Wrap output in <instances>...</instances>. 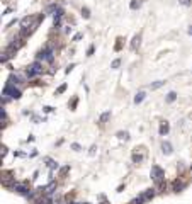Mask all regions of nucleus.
<instances>
[{
	"instance_id": "obj_28",
	"label": "nucleus",
	"mask_w": 192,
	"mask_h": 204,
	"mask_svg": "<svg viewBox=\"0 0 192 204\" xmlns=\"http://www.w3.org/2000/svg\"><path fill=\"white\" fill-rule=\"evenodd\" d=\"M133 160H134V162H141V157H140V155H134V157H133Z\"/></svg>"
},
{
	"instance_id": "obj_14",
	"label": "nucleus",
	"mask_w": 192,
	"mask_h": 204,
	"mask_svg": "<svg viewBox=\"0 0 192 204\" xmlns=\"http://www.w3.org/2000/svg\"><path fill=\"white\" fill-rule=\"evenodd\" d=\"M141 4H143V0H133V2L129 4V7L136 10V9H140V7H141Z\"/></svg>"
},
{
	"instance_id": "obj_18",
	"label": "nucleus",
	"mask_w": 192,
	"mask_h": 204,
	"mask_svg": "<svg viewBox=\"0 0 192 204\" xmlns=\"http://www.w3.org/2000/svg\"><path fill=\"white\" fill-rule=\"evenodd\" d=\"M146 196V199H151L153 197V196H155V189H148V191H146V192H143Z\"/></svg>"
},
{
	"instance_id": "obj_27",
	"label": "nucleus",
	"mask_w": 192,
	"mask_h": 204,
	"mask_svg": "<svg viewBox=\"0 0 192 204\" xmlns=\"http://www.w3.org/2000/svg\"><path fill=\"white\" fill-rule=\"evenodd\" d=\"M72 150H75V152H78V150H80V145H77V143H73V145H72Z\"/></svg>"
},
{
	"instance_id": "obj_19",
	"label": "nucleus",
	"mask_w": 192,
	"mask_h": 204,
	"mask_svg": "<svg viewBox=\"0 0 192 204\" xmlns=\"http://www.w3.org/2000/svg\"><path fill=\"white\" fill-rule=\"evenodd\" d=\"M46 165H48V167H51V168H58L56 162H55V160H49V158L46 160Z\"/></svg>"
},
{
	"instance_id": "obj_7",
	"label": "nucleus",
	"mask_w": 192,
	"mask_h": 204,
	"mask_svg": "<svg viewBox=\"0 0 192 204\" xmlns=\"http://www.w3.org/2000/svg\"><path fill=\"white\" fill-rule=\"evenodd\" d=\"M172 150H173V148H172V145H170L168 141H163V143H161V152L165 153V155H170Z\"/></svg>"
},
{
	"instance_id": "obj_10",
	"label": "nucleus",
	"mask_w": 192,
	"mask_h": 204,
	"mask_svg": "<svg viewBox=\"0 0 192 204\" xmlns=\"http://www.w3.org/2000/svg\"><path fill=\"white\" fill-rule=\"evenodd\" d=\"M145 201H148V199H146L145 194H141V196H138L136 199H133V203L131 204H145Z\"/></svg>"
},
{
	"instance_id": "obj_29",
	"label": "nucleus",
	"mask_w": 192,
	"mask_h": 204,
	"mask_svg": "<svg viewBox=\"0 0 192 204\" xmlns=\"http://www.w3.org/2000/svg\"><path fill=\"white\" fill-rule=\"evenodd\" d=\"M51 111H53V107H48V105L44 107V112H51Z\"/></svg>"
},
{
	"instance_id": "obj_26",
	"label": "nucleus",
	"mask_w": 192,
	"mask_h": 204,
	"mask_svg": "<svg viewBox=\"0 0 192 204\" xmlns=\"http://www.w3.org/2000/svg\"><path fill=\"white\" fill-rule=\"evenodd\" d=\"M65 89H66V85L63 84L61 87H58V90H56V94H61V92H63V90H65Z\"/></svg>"
},
{
	"instance_id": "obj_30",
	"label": "nucleus",
	"mask_w": 192,
	"mask_h": 204,
	"mask_svg": "<svg viewBox=\"0 0 192 204\" xmlns=\"http://www.w3.org/2000/svg\"><path fill=\"white\" fill-rule=\"evenodd\" d=\"M189 34H191V36H192V26H191V29H189Z\"/></svg>"
},
{
	"instance_id": "obj_11",
	"label": "nucleus",
	"mask_w": 192,
	"mask_h": 204,
	"mask_svg": "<svg viewBox=\"0 0 192 204\" xmlns=\"http://www.w3.org/2000/svg\"><path fill=\"white\" fill-rule=\"evenodd\" d=\"M145 97H146V94L143 92V90H141V92H138V94H136V97H134V104L143 102V99H145Z\"/></svg>"
},
{
	"instance_id": "obj_16",
	"label": "nucleus",
	"mask_w": 192,
	"mask_h": 204,
	"mask_svg": "<svg viewBox=\"0 0 192 204\" xmlns=\"http://www.w3.org/2000/svg\"><path fill=\"white\" fill-rule=\"evenodd\" d=\"M167 133H168V124H167L165 121H163V123H161V128H160V135L165 136Z\"/></svg>"
},
{
	"instance_id": "obj_8",
	"label": "nucleus",
	"mask_w": 192,
	"mask_h": 204,
	"mask_svg": "<svg viewBox=\"0 0 192 204\" xmlns=\"http://www.w3.org/2000/svg\"><path fill=\"white\" fill-rule=\"evenodd\" d=\"M14 189H16L19 194H26V196L29 194V192H27V187L24 185V184H16V185H14Z\"/></svg>"
},
{
	"instance_id": "obj_20",
	"label": "nucleus",
	"mask_w": 192,
	"mask_h": 204,
	"mask_svg": "<svg viewBox=\"0 0 192 204\" xmlns=\"http://www.w3.org/2000/svg\"><path fill=\"white\" fill-rule=\"evenodd\" d=\"M173 189H175V192H180L182 189H184V185H182L180 182H175L173 184Z\"/></svg>"
},
{
	"instance_id": "obj_21",
	"label": "nucleus",
	"mask_w": 192,
	"mask_h": 204,
	"mask_svg": "<svg viewBox=\"0 0 192 204\" xmlns=\"http://www.w3.org/2000/svg\"><path fill=\"white\" fill-rule=\"evenodd\" d=\"M82 16L85 17V19H88V17H90V14H88V9H85V7H83V9H82Z\"/></svg>"
},
{
	"instance_id": "obj_22",
	"label": "nucleus",
	"mask_w": 192,
	"mask_h": 204,
	"mask_svg": "<svg viewBox=\"0 0 192 204\" xmlns=\"http://www.w3.org/2000/svg\"><path fill=\"white\" fill-rule=\"evenodd\" d=\"M163 84H165V82H155V84H151V89H158V87H161Z\"/></svg>"
},
{
	"instance_id": "obj_23",
	"label": "nucleus",
	"mask_w": 192,
	"mask_h": 204,
	"mask_svg": "<svg viewBox=\"0 0 192 204\" xmlns=\"http://www.w3.org/2000/svg\"><path fill=\"white\" fill-rule=\"evenodd\" d=\"M109 116H111V112H105V114H102V116H100V121H102V123H104V121H107V119H109Z\"/></svg>"
},
{
	"instance_id": "obj_9",
	"label": "nucleus",
	"mask_w": 192,
	"mask_h": 204,
	"mask_svg": "<svg viewBox=\"0 0 192 204\" xmlns=\"http://www.w3.org/2000/svg\"><path fill=\"white\" fill-rule=\"evenodd\" d=\"M140 41H141V36H140V34H136V36L133 37V41H131V49H138Z\"/></svg>"
},
{
	"instance_id": "obj_31",
	"label": "nucleus",
	"mask_w": 192,
	"mask_h": 204,
	"mask_svg": "<svg viewBox=\"0 0 192 204\" xmlns=\"http://www.w3.org/2000/svg\"><path fill=\"white\" fill-rule=\"evenodd\" d=\"M70 204H77V203H70Z\"/></svg>"
},
{
	"instance_id": "obj_13",
	"label": "nucleus",
	"mask_w": 192,
	"mask_h": 204,
	"mask_svg": "<svg viewBox=\"0 0 192 204\" xmlns=\"http://www.w3.org/2000/svg\"><path fill=\"white\" fill-rule=\"evenodd\" d=\"M55 189H56V184L51 182V184H48V185H46L44 189H43V191H46L48 194H53V192H55Z\"/></svg>"
},
{
	"instance_id": "obj_5",
	"label": "nucleus",
	"mask_w": 192,
	"mask_h": 204,
	"mask_svg": "<svg viewBox=\"0 0 192 204\" xmlns=\"http://www.w3.org/2000/svg\"><path fill=\"white\" fill-rule=\"evenodd\" d=\"M34 21H36V17H34V16H27V17H24V19L21 21V27H22V29H26V27H31Z\"/></svg>"
},
{
	"instance_id": "obj_17",
	"label": "nucleus",
	"mask_w": 192,
	"mask_h": 204,
	"mask_svg": "<svg viewBox=\"0 0 192 204\" xmlns=\"http://www.w3.org/2000/svg\"><path fill=\"white\" fill-rule=\"evenodd\" d=\"M177 99V94L175 92H170V94H167V102H173Z\"/></svg>"
},
{
	"instance_id": "obj_1",
	"label": "nucleus",
	"mask_w": 192,
	"mask_h": 204,
	"mask_svg": "<svg viewBox=\"0 0 192 204\" xmlns=\"http://www.w3.org/2000/svg\"><path fill=\"white\" fill-rule=\"evenodd\" d=\"M43 73V68L39 63H32V65H29V68H27V77H34V75H39Z\"/></svg>"
},
{
	"instance_id": "obj_24",
	"label": "nucleus",
	"mask_w": 192,
	"mask_h": 204,
	"mask_svg": "<svg viewBox=\"0 0 192 204\" xmlns=\"http://www.w3.org/2000/svg\"><path fill=\"white\" fill-rule=\"evenodd\" d=\"M179 2H180L182 5H187V7L192 5V2H191V0H179Z\"/></svg>"
},
{
	"instance_id": "obj_15",
	"label": "nucleus",
	"mask_w": 192,
	"mask_h": 204,
	"mask_svg": "<svg viewBox=\"0 0 192 204\" xmlns=\"http://www.w3.org/2000/svg\"><path fill=\"white\" fill-rule=\"evenodd\" d=\"M116 136H117V138H119V140H128V131H117V133H116Z\"/></svg>"
},
{
	"instance_id": "obj_3",
	"label": "nucleus",
	"mask_w": 192,
	"mask_h": 204,
	"mask_svg": "<svg viewBox=\"0 0 192 204\" xmlns=\"http://www.w3.org/2000/svg\"><path fill=\"white\" fill-rule=\"evenodd\" d=\"M4 94H9V95H12V99H19L21 97V92H19V89H16L12 84H9L5 87V90H4Z\"/></svg>"
},
{
	"instance_id": "obj_4",
	"label": "nucleus",
	"mask_w": 192,
	"mask_h": 204,
	"mask_svg": "<svg viewBox=\"0 0 192 204\" xmlns=\"http://www.w3.org/2000/svg\"><path fill=\"white\" fill-rule=\"evenodd\" d=\"M22 46V41H21V37H14L10 41V44H9V51L10 53H14V51H17L19 48Z\"/></svg>"
},
{
	"instance_id": "obj_25",
	"label": "nucleus",
	"mask_w": 192,
	"mask_h": 204,
	"mask_svg": "<svg viewBox=\"0 0 192 204\" xmlns=\"http://www.w3.org/2000/svg\"><path fill=\"white\" fill-rule=\"evenodd\" d=\"M121 65V60H114V61H112V65H111V67L112 68H117Z\"/></svg>"
},
{
	"instance_id": "obj_12",
	"label": "nucleus",
	"mask_w": 192,
	"mask_h": 204,
	"mask_svg": "<svg viewBox=\"0 0 192 204\" xmlns=\"http://www.w3.org/2000/svg\"><path fill=\"white\" fill-rule=\"evenodd\" d=\"M61 16H63V10H61V9L55 10V26H58V24H60V19H61Z\"/></svg>"
},
{
	"instance_id": "obj_6",
	"label": "nucleus",
	"mask_w": 192,
	"mask_h": 204,
	"mask_svg": "<svg viewBox=\"0 0 192 204\" xmlns=\"http://www.w3.org/2000/svg\"><path fill=\"white\" fill-rule=\"evenodd\" d=\"M37 58H39V60H46V61H51V60H53V51H51V49L41 51L39 55H37Z\"/></svg>"
},
{
	"instance_id": "obj_2",
	"label": "nucleus",
	"mask_w": 192,
	"mask_h": 204,
	"mask_svg": "<svg viewBox=\"0 0 192 204\" xmlns=\"http://www.w3.org/2000/svg\"><path fill=\"white\" fill-rule=\"evenodd\" d=\"M151 179H153L155 182H161V180H163V170L155 165V167L151 168Z\"/></svg>"
}]
</instances>
